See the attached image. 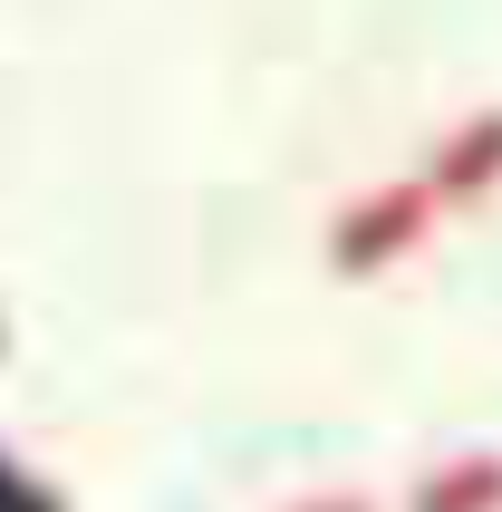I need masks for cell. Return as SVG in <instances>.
Listing matches in <instances>:
<instances>
[{
    "instance_id": "cell-2",
    "label": "cell",
    "mask_w": 502,
    "mask_h": 512,
    "mask_svg": "<svg viewBox=\"0 0 502 512\" xmlns=\"http://www.w3.org/2000/svg\"><path fill=\"white\" fill-rule=\"evenodd\" d=\"M493 174H502V116H483V126H464V136L445 145L435 194H474V184H493Z\"/></svg>"
},
{
    "instance_id": "cell-3",
    "label": "cell",
    "mask_w": 502,
    "mask_h": 512,
    "mask_svg": "<svg viewBox=\"0 0 502 512\" xmlns=\"http://www.w3.org/2000/svg\"><path fill=\"white\" fill-rule=\"evenodd\" d=\"M416 512H502V464H474V474H435L416 493Z\"/></svg>"
},
{
    "instance_id": "cell-5",
    "label": "cell",
    "mask_w": 502,
    "mask_h": 512,
    "mask_svg": "<svg viewBox=\"0 0 502 512\" xmlns=\"http://www.w3.org/2000/svg\"><path fill=\"white\" fill-rule=\"evenodd\" d=\"M309 512H367V503H309Z\"/></svg>"
},
{
    "instance_id": "cell-4",
    "label": "cell",
    "mask_w": 502,
    "mask_h": 512,
    "mask_svg": "<svg viewBox=\"0 0 502 512\" xmlns=\"http://www.w3.org/2000/svg\"><path fill=\"white\" fill-rule=\"evenodd\" d=\"M0 512H68V503H58V493H49V484H29L20 464L0 455Z\"/></svg>"
},
{
    "instance_id": "cell-1",
    "label": "cell",
    "mask_w": 502,
    "mask_h": 512,
    "mask_svg": "<svg viewBox=\"0 0 502 512\" xmlns=\"http://www.w3.org/2000/svg\"><path fill=\"white\" fill-rule=\"evenodd\" d=\"M425 203H435V184H396L387 203H358V213H348V232H338V261H348V271H367V261L406 252V242H416V223H425Z\"/></svg>"
}]
</instances>
